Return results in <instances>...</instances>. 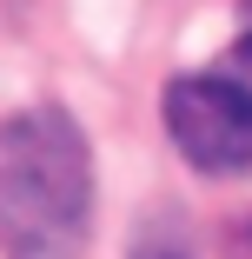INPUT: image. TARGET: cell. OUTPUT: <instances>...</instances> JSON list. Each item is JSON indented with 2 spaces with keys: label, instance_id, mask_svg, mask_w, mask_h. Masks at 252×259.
Returning a JSON list of instances; mask_svg holds the SVG:
<instances>
[{
  "label": "cell",
  "instance_id": "4",
  "mask_svg": "<svg viewBox=\"0 0 252 259\" xmlns=\"http://www.w3.org/2000/svg\"><path fill=\"white\" fill-rule=\"evenodd\" d=\"M133 259H186V252H179L173 239H139V252H133Z\"/></svg>",
  "mask_w": 252,
  "mask_h": 259
},
{
  "label": "cell",
  "instance_id": "1",
  "mask_svg": "<svg viewBox=\"0 0 252 259\" xmlns=\"http://www.w3.org/2000/svg\"><path fill=\"white\" fill-rule=\"evenodd\" d=\"M93 233V153L60 107L0 120V252L80 259Z\"/></svg>",
  "mask_w": 252,
  "mask_h": 259
},
{
  "label": "cell",
  "instance_id": "3",
  "mask_svg": "<svg viewBox=\"0 0 252 259\" xmlns=\"http://www.w3.org/2000/svg\"><path fill=\"white\" fill-rule=\"evenodd\" d=\"M213 73H219V80H232V87L252 100V7H245V27H239V40L219 54V67H213Z\"/></svg>",
  "mask_w": 252,
  "mask_h": 259
},
{
  "label": "cell",
  "instance_id": "2",
  "mask_svg": "<svg viewBox=\"0 0 252 259\" xmlns=\"http://www.w3.org/2000/svg\"><path fill=\"white\" fill-rule=\"evenodd\" d=\"M166 133L199 173H252V100L219 73H186L166 87Z\"/></svg>",
  "mask_w": 252,
  "mask_h": 259
}]
</instances>
